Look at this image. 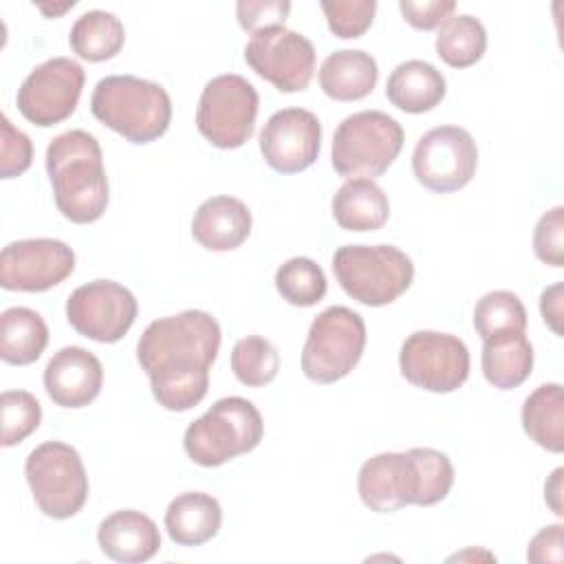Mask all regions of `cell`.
Segmentation results:
<instances>
[{"mask_svg": "<svg viewBox=\"0 0 564 564\" xmlns=\"http://www.w3.org/2000/svg\"><path fill=\"white\" fill-rule=\"evenodd\" d=\"M220 337V324L205 311H183L148 324L137 341V361L161 408L185 412L203 401Z\"/></svg>", "mask_w": 564, "mask_h": 564, "instance_id": "obj_1", "label": "cell"}, {"mask_svg": "<svg viewBox=\"0 0 564 564\" xmlns=\"http://www.w3.org/2000/svg\"><path fill=\"white\" fill-rule=\"evenodd\" d=\"M46 172L55 205L77 225L95 223L108 207V176L99 141L86 130L57 134L46 148Z\"/></svg>", "mask_w": 564, "mask_h": 564, "instance_id": "obj_2", "label": "cell"}, {"mask_svg": "<svg viewBox=\"0 0 564 564\" xmlns=\"http://www.w3.org/2000/svg\"><path fill=\"white\" fill-rule=\"evenodd\" d=\"M90 110L97 121L134 145L156 141L172 121L167 90L137 75H108L99 79L90 97Z\"/></svg>", "mask_w": 564, "mask_h": 564, "instance_id": "obj_3", "label": "cell"}, {"mask_svg": "<svg viewBox=\"0 0 564 564\" xmlns=\"http://www.w3.org/2000/svg\"><path fill=\"white\" fill-rule=\"evenodd\" d=\"M264 423L258 408L242 397L218 399L183 434L187 456L200 467H218L258 447Z\"/></svg>", "mask_w": 564, "mask_h": 564, "instance_id": "obj_4", "label": "cell"}, {"mask_svg": "<svg viewBox=\"0 0 564 564\" xmlns=\"http://www.w3.org/2000/svg\"><path fill=\"white\" fill-rule=\"evenodd\" d=\"M333 273L359 304L386 306L410 289L414 264L394 245H344L333 256Z\"/></svg>", "mask_w": 564, "mask_h": 564, "instance_id": "obj_5", "label": "cell"}, {"mask_svg": "<svg viewBox=\"0 0 564 564\" xmlns=\"http://www.w3.org/2000/svg\"><path fill=\"white\" fill-rule=\"evenodd\" d=\"M403 148V128L381 110L348 115L333 134L330 163L344 178L381 176Z\"/></svg>", "mask_w": 564, "mask_h": 564, "instance_id": "obj_6", "label": "cell"}, {"mask_svg": "<svg viewBox=\"0 0 564 564\" xmlns=\"http://www.w3.org/2000/svg\"><path fill=\"white\" fill-rule=\"evenodd\" d=\"M24 476L40 511L55 520L73 518L88 498V476L75 447L62 441L37 445L24 463Z\"/></svg>", "mask_w": 564, "mask_h": 564, "instance_id": "obj_7", "label": "cell"}, {"mask_svg": "<svg viewBox=\"0 0 564 564\" xmlns=\"http://www.w3.org/2000/svg\"><path fill=\"white\" fill-rule=\"evenodd\" d=\"M366 348V322L348 306H328L311 324L302 348V372L315 383L344 379Z\"/></svg>", "mask_w": 564, "mask_h": 564, "instance_id": "obj_8", "label": "cell"}, {"mask_svg": "<svg viewBox=\"0 0 564 564\" xmlns=\"http://www.w3.org/2000/svg\"><path fill=\"white\" fill-rule=\"evenodd\" d=\"M256 117L258 90L242 75L225 73L205 84L196 108V128L212 145L240 148L251 139Z\"/></svg>", "mask_w": 564, "mask_h": 564, "instance_id": "obj_9", "label": "cell"}, {"mask_svg": "<svg viewBox=\"0 0 564 564\" xmlns=\"http://www.w3.org/2000/svg\"><path fill=\"white\" fill-rule=\"evenodd\" d=\"M401 375L416 388L445 394L458 390L469 377V350L449 333L416 330L399 352Z\"/></svg>", "mask_w": 564, "mask_h": 564, "instance_id": "obj_10", "label": "cell"}, {"mask_svg": "<svg viewBox=\"0 0 564 564\" xmlns=\"http://www.w3.org/2000/svg\"><path fill=\"white\" fill-rule=\"evenodd\" d=\"M476 165V141L460 126H438L427 130L412 152L416 181L436 194H449L465 187L471 181Z\"/></svg>", "mask_w": 564, "mask_h": 564, "instance_id": "obj_11", "label": "cell"}, {"mask_svg": "<svg viewBox=\"0 0 564 564\" xmlns=\"http://www.w3.org/2000/svg\"><path fill=\"white\" fill-rule=\"evenodd\" d=\"M84 68L70 57H51L37 64L18 88V110L40 128L68 119L82 97Z\"/></svg>", "mask_w": 564, "mask_h": 564, "instance_id": "obj_12", "label": "cell"}, {"mask_svg": "<svg viewBox=\"0 0 564 564\" xmlns=\"http://www.w3.org/2000/svg\"><path fill=\"white\" fill-rule=\"evenodd\" d=\"M137 297L115 280H93L66 300L68 324L99 344L119 341L137 319Z\"/></svg>", "mask_w": 564, "mask_h": 564, "instance_id": "obj_13", "label": "cell"}, {"mask_svg": "<svg viewBox=\"0 0 564 564\" xmlns=\"http://www.w3.org/2000/svg\"><path fill=\"white\" fill-rule=\"evenodd\" d=\"M247 64L282 93L304 90L315 70V46L308 37L286 26L264 29L245 46Z\"/></svg>", "mask_w": 564, "mask_h": 564, "instance_id": "obj_14", "label": "cell"}, {"mask_svg": "<svg viewBox=\"0 0 564 564\" xmlns=\"http://www.w3.org/2000/svg\"><path fill=\"white\" fill-rule=\"evenodd\" d=\"M73 269L75 251L62 240H13L0 253V286L4 291L40 293L64 282Z\"/></svg>", "mask_w": 564, "mask_h": 564, "instance_id": "obj_15", "label": "cell"}, {"mask_svg": "<svg viewBox=\"0 0 564 564\" xmlns=\"http://www.w3.org/2000/svg\"><path fill=\"white\" fill-rule=\"evenodd\" d=\"M322 148L319 119L304 108L273 112L260 132V152L280 174H297L311 167Z\"/></svg>", "mask_w": 564, "mask_h": 564, "instance_id": "obj_16", "label": "cell"}, {"mask_svg": "<svg viewBox=\"0 0 564 564\" xmlns=\"http://www.w3.org/2000/svg\"><path fill=\"white\" fill-rule=\"evenodd\" d=\"M361 502L377 513L421 505V476L414 452H383L368 458L357 476Z\"/></svg>", "mask_w": 564, "mask_h": 564, "instance_id": "obj_17", "label": "cell"}, {"mask_svg": "<svg viewBox=\"0 0 564 564\" xmlns=\"http://www.w3.org/2000/svg\"><path fill=\"white\" fill-rule=\"evenodd\" d=\"M104 383L101 361L82 346L59 348L44 368V390L62 408L93 403Z\"/></svg>", "mask_w": 564, "mask_h": 564, "instance_id": "obj_18", "label": "cell"}, {"mask_svg": "<svg viewBox=\"0 0 564 564\" xmlns=\"http://www.w3.org/2000/svg\"><path fill=\"white\" fill-rule=\"evenodd\" d=\"M97 542L104 555L123 564H139L154 557L161 549V533L156 522L137 511L121 509L101 520Z\"/></svg>", "mask_w": 564, "mask_h": 564, "instance_id": "obj_19", "label": "cell"}, {"mask_svg": "<svg viewBox=\"0 0 564 564\" xmlns=\"http://www.w3.org/2000/svg\"><path fill=\"white\" fill-rule=\"evenodd\" d=\"M251 234V212L234 196H212L203 200L192 218L194 240L209 251L238 249Z\"/></svg>", "mask_w": 564, "mask_h": 564, "instance_id": "obj_20", "label": "cell"}, {"mask_svg": "<svg viewBox=\"0 0 564 564\" xmlns=\"http://www.w3.org/2000/svg\"><path fill=\"white\" fill-rule=\"evenodd\" d=\"M443 73L423 59L401 62L386 82V97L403 112H427L445 97Z\"/></svg>", "mask_w": 564, "mask_h": 564, "instance_id": "obj_21", "label": "cell"}, {"mask_svg": "<svg viewBox=\"0 0 564 564\" xmlns=\"http://www.w3.org/2000/svg\"><path fill=\"white\" fill-rule=\"evenodd\" d=\"M223 524L220 502L203 491L176 496L165 511V529L172 542L181 546H200L216 538Z\"/></svg>", "mask_w": 564, "mask_h": 564, "instance_id": "obj_22", "label": "cell"}, {"mask_svg": "<svg viewBox=\"0 0 564 564\" xmlns=\"http://www.w3.org/2000/svg\"><path fill=\"white\" fill-rule=\"evenodd\" d=\"M377 77V59L359 48L335 51L319 66V86L335 101L364 99L372 93Z\"/></svg>", "mask_w": 564, "mask_h": 564, "instance_id": "obj_23", "label": "cell"}, {"mask_svg": "<svg viewBox=\"0 0 564 564\" xmlns=\"http://www.w3.org/2000/svg\"><path fill=\"white\" fill-rule=\"evenodd\" d=\"M333 218L346 231L381 229L390 216L388 194L370 178H350L333 196Z\"/></svg>", "mask_w": 564, "mask_h": 564, "instance_id": "obj_24", "label": "cell"}, {"mask_svg": "<svg viewBox=\"0 0 564 564\" xmlns=\"http://www.w3.org/2000/svg\"><path fill=\"white\" fill-rule=\"evenodd\" d=\"M48 344V328L40 313L26 306H11L0 317V357L11 366L37 361Z\"/></svg>", "mask_w": 564, "mask_h": 564, "instance_id": "obj_25", "label": "cell"}, {"mask_svg": "<svg viewBox=\"0 0 564 564\" xmlns=\"http://www.w3.org/2000/svg\"><path fill=\"white\" fill-rule=\"evenodd\" d=\"M485 379L500 390L524 383L533 370V346L524 333L482 341L480 357Z\"/></svg>", "mask_w": 564, "mask_h": 564, "instance_id": "obj_26", "label": "cell"}, {"mask_svg": "<svg viewBox=\"0 0 564 564\" xmlns=\"http://www.w3.org/2000/svg\"><path fill=\"white\" fill-rule=\"evenodd\" d=\"M522 430L535 445L555 454L564 452V394L560 383H542L524 399Z\"/></svg>", "mask_w": 564, "mask_h": 564, "instance_id": "obj_27", "label": "cell"}, {"mask_svg": "<svg viewBox=\"0 0 564 564\" xmlns=\"http://www.w3.org/2000/svg\"><path fill=\"white\" fill-rule=\"evenodd\" d=\"M126 40L121 20L115 13L93 9L82 13L68 35L70 48L86 62H104L115 57Z\"/></svg>", "mask_w": 564, "mask_h": 564, "instance_id": "obj_28", "label": "cell"}, {"mask_svg": "<svg viewBox=\"0 0 564 564\" xmlns=\"http://www.w3.org/2000/svg\"><path fill=\"white\" fill-rule=\"evenodd\" d=\"M434 46L445 64L454 68H467L485 55L487 31L478 18L458 13L441 24Z\"/></svg>", "mask_w": 564, "mask_h": 564, "instance_id": "obj_29", "label": "cell"}, {"mask_svg": "<svg viewBox=\"0 0 564 564\" xmlns=\"http://www.w3.org/2000/svg\"><path fill=\"white\" fill-rule=\"evenodd\" d=\"M474 328L482 341L527 330V311L511 291H489L474 308Z\"/></svg>", "mask_w": 564, "mask_h": 564, "instance_id": "obj_30", "label": "cell"}, {"mask_svg": "<svg viewBox=\"0 0 564 564\" xmlns=\"http://www.w3.org/2000/svg\"><path fill=\"white\" fill-rule=\"evenodd\" d=\"M275 289L293 306H313L326 295L328 282L315 260L297 256L275 271Z\"/></svg>", "mask_w": 564, "mask_h": 564, "instance_id": "obj_31", "label": "cell"}, {"mask_svg": "<svg viewBox=\"0 0 564 564\" xmlns=\"http://www.w3.org/2000/svg\"><path fill=\"white\" fill-rule=\"evenodd\" d=\"M231 370L240 383L260 388L275 379L280 370V355L269 339L249 335L236 341L231 350Z\"/></svg>", "mask_w": 564, "mask_h": 564, "instance_id": "obj_32", "label": "cell"}, {"mask_svg": "<svg viewBox=\"0 0 564 564\" xmlns=\"http://www.w3.org/2000/svg\"><path fill=\"white\" fill-rule=\"evenodd\" d=\"M2 447H13L33 434L42 421L40 401L26 390H4L0 397Z\"/></svg>", "mask_w": 564, "mask_h": 564, "instance_id": "obj_33", "label": "cell"}, {"mask_svg": "<svg viewBox=\"0 0 564 564\" xmlns=\"http://www.w3.org/2000/svg\"><path fill=\"white\" fill-rule=\"evenodd\" d=\"M319 7L330 33L341 40L361 37L370 29L377 11L375 0H322Z\"/></svg>", "mask_w": 564, "mask_h": 564, "instance_id": "obj_34", "label": "cell"}, {"mask_svg": "<svg viewBox=\"0 0 564 564\" xmlns=\"http://www.w3.org/2000/svg\"><path fill=\"white\" fill-rule=\"evenodd\" d=\"M533 251L551 267H564V207L555 205L540 216L533 229Z\"/></svg>", "mask_w": 564, "mask_h": 564, "instance_id": "obj_35", "label": "cell"}, {"mask_svg": "<svg viewBox=\"0 0 564 564\" xmlns=\"http://www.w3.org/2000/svg\"><path fill=\"white\" fill-rule=\"evenodd\" d=\"M2 134H0V176L13 178L24 174L33 161V143L31 139L18 130L7 115L0 117Z\"/></svg>", "mask_w": 564, "mask_h": 564, "instance_id": "obj_36", "label": "cell"}, {"mask_svg": "<svg viewBox=\"0 0 564 564\" xmlns=\"http://www.w3.org/2000/svg\"><path fill=\"white\" fill-rule=\"evenodd\" d=\"M289 11H291L289 0H240L236 4L238 24L251 35L264 29L284 26Z\"/></svg>", "mask_w": 564, "mask_h": 564, "instance_id": "obj_37", "label": "cell"}, {"mask_svg": "<svg viewBox=\"0 0 564 564\" xmlns=\"http://www.w3.org/2000/svg\"><path fill=\"white\" fill-rule=\"evenodd\" d=\"M399 9L408 24L421 31H432L452 18L456 2L454 0H401Z\"/></svg>", "mask_w": 564, "mask_h": 564, "instance_id": "obj_38", "label": "cell"}, {"mask_svg": "<svg viewBox=\"0 0 564 564\" xmlns=\"http://www.w3.org/2000/svg\"><path fill=\"white\" fill-rule=\"evenodd\" d=\"M562 533H564V527L557 522V524H551V527H544L542 531H538L533 535V540L529 542V549H527V557L535 564H560L564 560V553H562Z\"/></svg>", "mask_w": 564, "mask_h": 564, "instance_id": "obj_39", "label": "cell"}, {"mask_svg": "<svg viewBox=\"0 0 564 564\" xmlns=\"http://www.w3.org/2000/svg\"><path fill=\"white\" fill-rule=\"evenodd\" d=\"M562 282H555L540 295V313L555 335H562Z\"/></svg>", "mask_w": 564, "mask_h": 564, "instance_id": "obj_40", "label": "cell"}, {"mask_svg": "<svg viewBox=\"0 0 564 564\" xmlns=\"http://www.w3.org/2000/svg\"><path fill=\"white\" fill-rule=\"evenodd\" d=\"M562 476H564V469L557 467V469L551 474V478L546 480V485H544V500H546V505L553 509V513H555L557 518L564 516V505H562Z\"/></svg>", "mask_w": 564, "mask_h": 564, "instance_id": "obj_41", "label": "cell"}, {"mask_svg": "<svg viewBox=\"0 0 564 564\" xmlns=\"http://www.w3.org/2000/svg\"><path fill=\"white\" fill-rule=\"evenodd\" d=\"M73 4H75V2H64V4H59V7H55V4H53V7H48V4H40V9H42L46 15H53V18H55L57 13H62V11L70 9Z\"/></svg>", "mask_w": 564, "mask_h": 564, "instance_id": "obj_42", "label": "cell"}]
</instances>
